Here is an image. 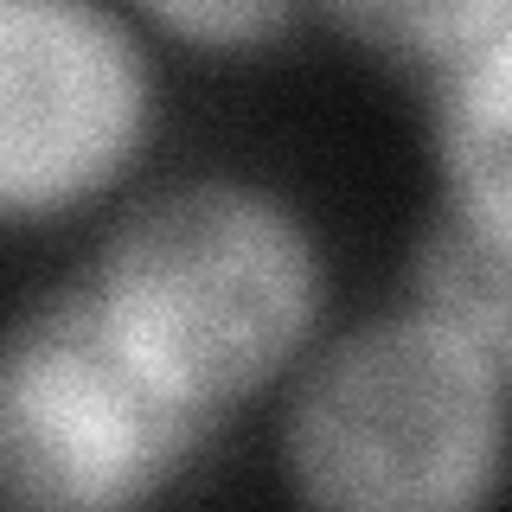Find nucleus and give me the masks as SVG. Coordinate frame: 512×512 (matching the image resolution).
Wrapping results in <instances>:
<instances>
[{
  "mask_svg": "<svg viewBox=\"0 0 512 512\" xmlns=\"http://www.w3.org/2000/svg\"><path fill=\"white\" fill-rule=\"evenodd\" d=\"M154 32L192 52H256L301 13V0H128Z\"/></svg>",
  "mask_w": 512,
  "mask_h": 512,
  "instance_id": "8",
  "label": "nucleus"
},
{
  "mask_svg": "<svg viewBox=\"0 0 512 512\" xmlns=\"http://www.w3.org/2000/svg\"><path fill=\"white\" fill-rule=\"evenodd\" d=\"M212 423L135 359L90 282L13 320L0 352V487L13 506H141L205 448Z\"/></svg>",
  "mask_w": 512,
  "mask_h": 512,
  "instance_id": "3",
  "label": "nucleus"
},
{
  "mask_svg": "<svg viewBox=\"0 0 512 512\" xmlns=\"http://www.w3.org/2000/svg\"><path fill=\"white\" fill-rule=\"evenodd\" d=\"M84 282L135 359L205 416L301 372L327 301L308 218L224 173L128 205Z\"/></svg>",
  "mask_w": 512,
  "mask_h": 512,
  "instance_id": "1",
  "label": "nucleus"
},
{
  "mask_svg": "<svg viewBox=\"0 0 512 512\" xmlns=\"http://www.w3.org/2000/svg\"><path fill=\"white\" fill-rule=\"evenodd\" d=\"M359 52L436 77L512 20V0H314Z\"/></svg>",
  "mask_w": 512,
  "mask_h": 512,
  "instance_id": "7",
  "label": "nucleus"
},
{
  "mask_svg": "<svg viewBox=\"0 0 512 512\" xmlns=\"http://www.w3.org/2000/svg\"><path fill=\"white\" fill-rule=\"evenodd\" d=\"M410 301L500 359L512 378V237L442 212L410 263Z\"/></svg>",
  "mask_w": 512,
  "mask_h": 512,
  "instance_id": "6",
  "label": "nucleus"
},
{
  "mask_svg": "<svg viewBox=\"0 0 512 512\" xmlns=\"http://www.w3.org/2000/svg\"><path fill=\"white\" fill-rule=\"evenodd\" d=\"M500 468L506 365L423 308L327 340L282 404V474L308 506H480Z\"/></svg>",
  "mask_w": 512,
  "mask_h": 512,
  "instance_id": "2",
  "label": "nucleus"
},
{
  "mask_svg": "<svg viewBox=\"0 0 512 512\" xmlns=\"http://www.w3.org/2000/svg\"><path fill=\"white\" fill-rule=\"evenodd\" d=\"M154 128L141 39L103 0H0V212L52 224L135 167Z\"/></svg>",
  "mask_w": 512,
  "mask_h": 512,
  "instance_id": "4",
  "label": "nucleus"
},
{
  "mask_svg": "<svg viewBox=\"0 0 512 512\" xmlns=\"http://www.w3.org/2000/svg\"><path fill=\"white\" fill-rule=\"evenodd\" d=\"M429 148L448 212L512 237V20L436 71Z\"/></svg>",
  "mask_w": 512,
  "mask_h": 512,
  "instance_id": "5",
  "label": "nucleus"
}]
</instances>
